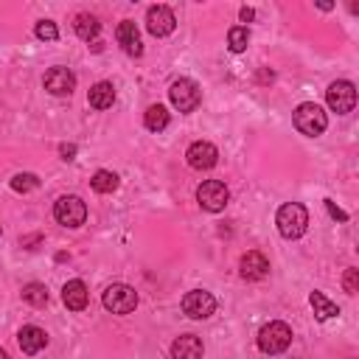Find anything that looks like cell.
I'll list each match as a JSON object with an SVG mask.
<instances>
[{
    "label": "cell",
    "mask_w": 359,
    "mask_h": 359,
    "mask_svg": "<svg viewBox=\"0 0 359 359\" xmlns=\"http://www.w3.org/2000/svg\"><path fill=\"white\" fill-rule=\"evenodd\" d=\"M275 222H278V230H281L284 239H300L309 228V211L300 203H286L278 211Z\"/></svg>",
    "instance_id": "cell-1"
},
{
    "label": "cell",
    "mask_w": 359,
    "mask_h": 359,
    "mask_svg": "<svg viewBox=\"0 0 359 359\" xmlns=\"http://www.w3.org/2000/svg\"><path fill=\"white\" fill-rule=\"evenodd\" d=\"M289 345H292V328H289L286 323H281V320L267 323V325L258 331V348H261L264 353H270V356L284 353Z\"/></svg>",
    "instance_id": "cell-2"
},
{
    "label": "cell",
    "mask_w": 359,
    "mask_h": 359,
    "mask_svg": "<svg viewBox=\"0 0 359 359\" xmlns=\"http://www.w3.org/2000/svg\"><path fill=\"white\" fill-rule=\"evenodd\" d=\"M295 126H298L303 135L317 138V135H323V132H325L328 118H325L323 107H317L314 101H306V104H300V107L295 110Z\"/></svg>",
    "instance_id": "cell-3"
},
{
    "label": "cell",
    "mask_w": 359,
    "mask_h": 359,
    "mask_svg": "<svg viewBox=\"0 0 359 359\" xmlns=\"http://www.w3.org/2000/svg\"><path fill=\"white\" fill-rule=\"evenodd\" d=\"M197 203H200L205 211L219 214V211H225V208H228V203H230V191H228V186H225V183H219V180H205V183L197 189Z\"/></svg>",
    "instance_id": "cell-4"
},
{
    "label": "cell",
    "mask_w": 359,
    "mask_h": 359,
    "mask_svg": "<svg viewBox=\"0 0 359 359\" xmlns=\"http://www.w3.org/2000/svg\"><path fill=\"white\" fill-rule=\"evenodd\" d=\"M168 98H171V104H174L180 112H194V110L200 107V101H203V93H200L197 82H191V79H177V82L171 85V90H168Z\"/></svg>",
    "instance_id": "cell-5"
},
{
    "label": "cell",
    "mask_w": 359,
    "mask_h": 359,
    "mask_svg": "<svg viewBox=\"0 0 359 359\" xmlns=\"http://www.w3.org/2000/svg\"><path fill=\"white\" fill-rule=\"evenodd\" d=\"M54 217L65 228H82L87 219V205L79 197H59L54 205Z\"/></svg>",
    "instance_id": "cell-6"
},
{
    "label": "cell",
    "mask_w": 359,
    "mask_h": 359,
    "mask_svg": "<svg viewBox=\"0 0 359 359\" xmlns=\"http://www.w3.org/2000/svg\"><path fill=\"white\" fill-rule=\"evenodd\" d=\"M104 306L112 314H129L138 306V292L132 286H126V284H112L104 292Z\"/></svg>",
    "instance_id": "cell-7"
},
{
    "label": "cell",
    "mask_w": 359,
    "mask_h": 359,
    "mask_svg": "<svg viewBox=\"0 0 359 359\" xmlns=\"http://www.w3.org/2000/svg\"><path fill=\"white\" fill-rule=\"evenodd\" d=\"M183 312L191 317V320H208L214 312H217V298L205 289H194L183 298Z\"/></svg>",
    "instance_id": "cell-8"
},
{
    "label": "cell",
    "mask_w": 359,
    "mask_h": 359,
    "mask_svg": "<svg viewBox=\"0 0 359 359\" xmlns=\"http://www.w3.org/2000/svg\"><path fill=\"white\" fill-rule=\"evenodd\" d=\"M325 101L328 107L337 112V115H345L353 110L356 104V87L351 82H334L328 90H325Z\"/></svg>",
    "instance_id": "cell-9"
},
{
    "label": "cell",
    "mask_w": 359,
    "mask_h": 359,
    "mask_svg": "<svg viewBox=\"0 0 359 359\" xmlns=\"http://www.w3.org/2000/svg\"><path fill=\"white\" fill-rule=\"evenodd\" d=\"M186 160H189V166H191V168H197V171H208V168H214V166H217L219 152H217V146H214V143H208V140H197V143H191V146H189Z\"/></svg>",
    "instance_id": "cell-10"
},
{
    "label": "cell",
    "mask_w": 359,
    "mask_h": 359,
    "mask_svg": "<svg viewBox=\"0 0 359 359\" xmlns=\"http://www.w3.org/2000/svg\"><path fill=\"white\" fill-rule=\"evenodd\" d=\"M174 26H177V20H174V12L168 6H152L146 12V29H149V34L168 37L174 31Z\"/></svg>",
    "instance_id": "cell-11"
},
{
    "label": "cell",
    "mask_w": 359,
    "mask_h": 359,
    "mask_svg": "<svg viewBox=\"0 0 359 359\" xmlns=\"http://www.w3.org/2000/svg\"><path fill=\"white\" fill-rule=\"evenodd\" d=\"M76 87V76L68 68H51L45 73V90L54 96H71Z\"/></svg>",
    "instance_id": "cell-12"
},
{
    "label": "cell",
    "mask_w": 359,
    "mask_h": 359,
    "mask_svg": "<svg viewBox=\"0 0 359 359\" xmlns=\"http://www.w3.org/2000/svg\"><path fill=\"white\" fill-rule=\"evenodd\" d=\"M203 339L194 334H183L171 342V359H203Z\"/></svg>",
    "instance_id": "cell-13"
},
{
    "label": "cell",
    "mask_w": 359,
    "mask_h": 359,
    "mask_svg": "<svg viewBox=\"0 0 359 359\" xmlns=\"http://www.w3.org/2000/svg\"><path fill=\"white\" fill-rule=\"evenodd\" d=\"M115 37H118V45H121V48H124L129 57H140V54H143V43H140L138 26H135L132 20H124V23L118 26Z\"/></svg>",
    "instance_id": "cell-14"
},
{
    "label": "cell",
    "mask_w": 359,
    "mask_h": 359,
    "mask_svg": "<svg viewBox=\"0 0 359 359\" xmlns=\"http://www.w3.org/2000/svg\"><path fill=\"white\" fill-rule=\"evenodd\" d=\"M242 278H247V281H261L267 272H270V261H267V256L264 253H247L244 258H242Z\"/></svg>",
    "instance_id": "cell-15"
},
{
    "label": "cell",
    "mask_w": 359,
    "mask_h": 359,
    "mask_svg": "<svg viewBox=\"0 0 359 359\" xmlns=\"http://www.w3.org/2000/svg\"><path fill=\"white\" fill-rule=\"evenodd\" d=\"M87 298L90 295H87V286L82 281H68L65 289H62V300H65V306L71 312H82L87 306Z\"/></svg>",
    "instance_id": "cell-16"
},
{
    "label": "cell",
    "mask_w": 359,
    "mask_h": 359,
    "mask_svg": "<svg viewBox=\"0 0 359 359\" xmlns=\"http://www.w3.org/2000/svg\"><path fill=\"white\" fill-rule=\"evenodd\" d=\"M17 339H20L23 353H40V351L48 345V334H45L43 328H37V325H26Z\"/></svg>",
    "instance_id": "cell-17"
},
{
    "label": "cell",
    "mask_w": 359,
    "mask_h": 359,
    "mask_svg": "<svg viewBox=\"0 0 359 359\" xmlns=\"http://www.w3.org/2000/svg\"><path fill=\"white\" fill-rule=\"evenodd\" d=\"M115 104V87L110 82H98L90 87V107L96 110H110Z\"/></svg>",
    "instance_id": "cell-18"
},
{
    "label": "cell",
    "mask_w": 359,
    "mask_h": 359,
    "mask_svg": "<svg viewBox=\"0 0 359 359\" xmlns=\"http://www.w3.org/2000/svg\"><path fill=\"white\" fill-rule=\"evenodd\" d=\"M309 303H312V309H314V317H317V320H331V317H337V314H339V306H337V303H331L323 292H312V295H309Z\"/></svg>",
    "instance_id": "cell-19"
},
{
    "label": "cell",
    "mask_w": 359,
    "mask_h": 359,
    "mask_svg": "<svg viewBox=\"0 0 359 359\" xmlns=\"http://www.w3.org/2000/svg\"><path fill=\"white\" fill-rule=\"evenodd\" d=\"M143 124H146V129H152V132H163V129L168 126V110H166L163 104H152V107L146 110V115H143Z\"/></svg>",
    "instance_id": "cell-20"
},
{
    "label": "cell",
    "mask_w": 359,
    "mask_h": 359,
    "mask_svg": "<svg viewBox=\"0 0 359 359\" xmlns=\"http://www.w3.org/2000/svg\"><path fill=\"white\" fill-rule=\"evenodd\" d=\"M90 186L98 194H112L118 189V174H112V171H96L93 180H90Z\"/></svg>",
    "instance_id": "cell-21"
},
{
    "label": "cell",
    "mask_w": 359,
    "mask_h": 359,
    "mask_svg": "<svg viewBox=\"0 0 359 359\" xmlns=\"http://www.w3.org/2000/svg\"><path fill=\"white\" fill-rule=\"evenodd\" d=\"M73 26H76V34H79L82 40H93V37H98V31H101V23H98L93 15H79Z\"/></svg>",
    "instance_id": "cell-22"
},
{
    "label": "cell",
    "mask_w": 359,
    "mask_h": 359,
    "mask_svg": "<svg viewBox=\"0 0 359 359\" xmlns=\"http://www.w3.org/2000/svg\"><path fill=\"white\" fill-rule=\"evenodd\" d=\"M228 45H230V51H233V54L247 51V45H250V31H247V29H242V26L230 29V34H228Z\"/></svg>",
    "instance_id": "cell-23"
},
{
    "label": "cell",
    "mask_w": 359,
    "mask_h": 359,
    "mask_svg": "<svg viewBox=\"0 0 359 359\" xmlns=\"http://www.w3.org/2000/svg\"><path fill=\"white\" fill-rule=\"evenodd\" d=\"M23 300L31 306H45L48 303V289L43 284H29L23 286Z\"/></svg>",
    "instance_id": "cell-24"
},
{
    "label": "cell",
    "mask_w": 359,
    "mask_h": 359,
    "mask_svg": "<svg viewBox=\"0 0 359 359\" xmlns=\"http://www.w3.org/2000/svg\"><path fill=\"white\" fill-rule=\"evenodd\" d=\"M37 186H40L37 174H17V177L12 180V189H15V191H20V194H29V191H34Z\"/></svg>",
    "instance_id": "cell-25"
},
{
    "label": "cell",
    "mask_w": 359,
    "mask_h": 359,
    "mask_svg": "<svg viewBox=\"0 0 359 359\" xmlns=\"http://www.w3.org/2000/svg\"><path fill=\"white\" fill-rule=\"evenodd\" d=\"M34 31H37V37H40V40H48V43H54V40L59 37V29H57L51 20H40Z\"/></svg>",
    "instance_id": "cell-26"
},
{
    "label": "cell",
    "mask_w": 359,
    "mask_h": 359,
    "mask_svg": "<svg viewBox=\"0 0 359 359\" xmlns=\"http://www.w3.org/2000/svg\"><path fill=\"white\" fill-rule=\"evenodd\" d=\"M342 286H345V292L348 295H356V289H359V270H345V278H342Z\"/></svg>",
    "instance_id": "cell-27"
},
{
    "label": "cell",
    "mask_w": 359,
    "mask_h": 359,
    "mask_svg": "<svg viewBox=\"0 0 359 359\" xmlns=\"http://www.w3.org/2000/svg\"><path fill=\"white\" fill-rule=\"evenodd\" d=\"M325 208H328V214H331L334 219H339V222H348V214H345V211H339V208H337L331 200H325Z\"/></svg>",
    "instance_id": "cell-28"
},
{
    "label": "cell",
    "mask_w": 359,
    "mask_h": 359,
    "mask_svg": "<svg viewBox=\"0 0 359 359\" xmlns=\"http://www.w3.org/2000/svg\"><path fill=\"white\" fill-rule=\"evenodd\" d=\"M59 154H62L65 160H73V154H76V146H73V143H62V146H59Z\"/></svg>",
    "instance_id": "cell-29"
},
{
    "label": "cell",
    "mask_w": 359,
    "mask_h": 359,
    "mask_svg": "<svg viewBox=\"0 0 359 359\" xmlns=\"http://www.w3.org/2000/svg\"><path fill=\"white\" fill-rule=\"evenodd\" d=\"M253 17H256V12H253V9H247V6H244V9H242V20H244V23H250V20H253Z\"/></svg>",
    "instance_id": "cell-30"
},
{
    "label": "cell",
    "mask_w": 359,
    "mask_h": 359,
    "mask_svg": "<svg viewBox=\"0 0 359 359\" xmlns=\"http://www.w3.org/2000/svg\"><path fill=\"white\" fill-rule=\"evenodd\" d=\"M0 359H9V353H6V351H0Z\"/></svg>",
    "instance_id": "cell-31"
}]
</instances>
